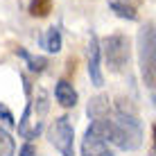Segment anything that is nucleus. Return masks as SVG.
I'll use <instances>...</instances> for the list:
<instances>
[{
  "mask_svg": "<svg viewBox=\"0 0 156 156\" xmlns=\"http://www.w3.org/2000/svg\"><path fill=\"white\" fill-rule=\"evenodd\" d=\"M154 143H156V127H154Z\"/></svg>",
  "mask_w": 156,
  "mask_h": 156,
  "instance_id": "obj_16",
  "label": "nucleus"
},
{
  "mask_svg": "<svg viewBox=\"0 0 156 156\" xmlns=\"http://www.w3.org/2000/svg\"><path fill=\"white\" fill-rule=\"evenodd\" d=\"M138 55H140V75L145 84L156 90V27L147 23L138 34Z\"/></svg>",
  "mask_w": 156,
  "mask_h": 156,
  "instance_id": "obj_2",
  "label": "nucleus"
},
{
  "mask_svg": "<svg viewBox=\"0 0 156 156\" xmlns=\"http://www.w3.org/2000/svg\"><path fill=\"white\" fill-rule=\"evenodd\" d=\"M88 118L90 120H104V118H111V104H109V98L104 95H98L88 102Z\"/></svg>",
  "mask_w": 156,
  "mask_h": 156,
  "instance_id": "obj_8",
  "label": "nucleus"
},
{
  "mask_svg": "<svg viewBox=\"0 0 156 156\" xmlns=\"http://www.w3.org/2000/svg\"><path fill=\"white\" fill-rule=\"evenodd\" d=\"M82 156H113V154L109 152V143L88 127L82 140Z\"/></svg>",
  "mask_w": 156,
  "mask_h": 156,
  "instance_id": "obj_6",
  "label": "nucleus"
},
{
  "mask_svg": "<svg viewBox=\"0 0 156 156\" xmlns=\"http://www.w3.org/2000/svg\"><path fill=\"white\" fill-rule=\"evenodd\" d=\"M50 143L61 156H75V129L68 115H59L50 127Z\"/></svg>",
  "mask_w": 156,
  "mask_h": 156,
  "instance_id": "obj_4",
  "label": "nucleus"
},
{
  "mask_svg": "<svg viewBox=\"0 0 156 156\" xmlns=\"http://www.w3.org/2000/svg\"><path fill=\"white\" fill-rule=\"evenodd\" d=\"M0 118H2L5 125H9V127H12L14 122H16V120H14V115H12V111H9L5 104H0Z\"/></svg>",
  "mask_w": 156,
  "mask_h": 156,
  "instance_id": "obj_14",
  "label": "nucleus"
},
{
  "mask_svg": "<svg viewBox=\"0 0 156 156\" xmlns=\"http://www.w3.org/2000/svg\"><path fill=\"white\" fill-rule=\"evenodd\" d=\"M55 98L63 109H73V106L77 104V90L73 88L70 82L61 79V82H57V86H55Z\"/></svg>",
  "mask_w": 156,
  "mask_h": 156,
  "instance_id": "obj_7",
  "label": "nucleus"
},
{
  "mask_svg": "<svg viewBox=\"0 0 156 156\" xmlns=\"http://www.w3.org/2000/svg\"><path fill=\"white\" fill-rule=\"evenodd\" d=\"M111 9L120 16V18H127V20H138V14L133 12V7H129L125 2H118V0H111Z\"/></svg>",
  "mask_w": 156,
  "mask_h": 156,
  "instance_id": "obj_13",
  "label": "nucleus"
},
{
  "mask_svg": "<svg viewBox=\"0 0 156 156\" xmlns=\"http://www.w3.org/2000/svg\"><path fill=\"white\" fill-rule=\"evenodd\" d=\"M18 156H36V147L32 143H25L23 147L18 149Z\"/></svg>",
  "mask_w": 156,
  "mask_h": 156,
  "instance_id": "obj_15",
  "label": "nucleus"
},
{
  "mask_svg": "<svg viewBox=\"0 0 156 156\" xmlns=\"http://www.w3.org/2000/svg\"><path fill=\"white\" fill-rule=\"evenodd\" d=\"M100 59H102L100 41H98L95 34H90V41H88V77H90V82H93V86H102L104 84V75H102Z\"/></svg>",
  "mask_w": 156,
  "mask_h": 156,
  "instance_id": "obj_5",
  "label": "nucleus"
},
{
  "mask_svg": "<svg viewBox=\"0 0 156 156\" xmlns=\"http://www.w3.org/2000/svg\"><path fill=\"white\" fill-rule=\"evenodd\" d=\"M102 55L106 59V66L111 73H120L129 61V39L125 34H111L109 39L100 43Z\"/></svg>",
  "mask_w": 156,
  "mask_h": 156,
  "instance_id": "obj_3",
  "label": "nucleus"
},
{
  "mask_svg": "<svg viewBox=\"0 0 156 156\" xmlns=\"http://www.w3.org/2000/svg\"><path fill=\"white\" fill-rule=\"evenodd\" d=\"M41 45L45 48L48 52H52V55H57L59 50H61V45H63V39H61V32H59L57 27H50L43 34V39H41Z\"/></svg>",
  "mask_w": 156,
  "mask_h": 156,
  "instance_id": "obj_9",
  "label": "nucleus"
},
{
  "mask_svg": "<svg viewBox=\"0 0 156 156\" xmlns=\"http://www.w3.org/2000/svg\"><path fill=\"white\" fill-rule=\"evenodd\" d=\"M52 12V0H32L30 2V14L36 18H43Z\"/></svg>",
  "mask_w": 156,
  "mask_h": 156,
  "instance_id": "obj_12",
  "label": "nucleus"
},
{
  "mask_svg": "<svg viewBox=\"0 0 156 156\" xmlns=\"http://www.w3.org/2000/svg\"><path fill=\"white\" fill-rule=\"evenodd\" d=\"M111 145L120 149H138L143 143V129L138 113L129 100H118L115 102V115L109 120V138Z\"/></svg>",
  "mask_w": 156,
  "mask_h": 156,
  "instance_id": "obj_1",
  "label": "nucleus"
},
{
  "mask_svg": "<svg viewBox=\"0 0 156 156\" xmlns=\"http://www.w3.org/2000/svg\"><path fill=\"white\" fill-rule=\"evenodd\" d=\"M16 55L23 57L25 61H27L30 70H34V73H43V70H45V66H48V59H43V57H32L30 52L23 50V48H18V50H16Z\"/></svg>",
  "mask_w": 156,
  "mask_h": 156,
  "instance_id": "obj_10",
  "label": "nucleus"
},
{
  "mask_svg": "<svg viewBox=\"0 0 156 156\" xmlns=\"http://www.w3.org/2000/svg\"><path fill=\"white\" fill-rule=\"evenodd\" d=\"M16 154V143L14 138L9 136L7 129L0 127V156H14Z\"/></svg>",
  "mask_w": 156,
  "mask_h": 156,
  "instance_id": "obj_11",
  "label": "nucleus"
}]
</instances>
